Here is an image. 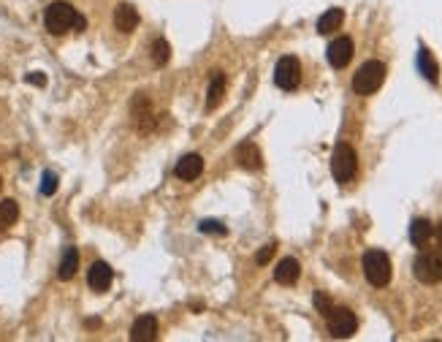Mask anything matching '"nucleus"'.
<instances>
[{
  "mask_svg": "<svg viewBox=\"0 0 442 342\" xmlns=\"http://www.w3.org/2000/svg\"><path fill=\"white\" fill-rule=\"evenodd\" d=\"M201 231H204V234H218V236H225V225H222L220 220H204V223H201Z\"/></svg>",
  "mask_w": 442,
  "mask_h": 342,
  "instance_id": "5701e85b",
  "label": "nucleus"
},
{
  "mask_svg": "<svg viewBox=\"0 0 442 342\" xmlns=\"http://www.w3.org/2000/svg\"><path fill=\"white\" fill-rule=\"evenodd\" d=\"M382 82H385V66L380 60H369V63H364L361 69L356 71L353 90L359 95H372V93H377L382 87Z\"/></svg>",
  "mask_w": 442,
  "mask_h": 342,
  "instance_id": "7ed1b4c3",
  "label": "nucleus"
},
{
  "mask_svg": "<svg viewBox=\"0 0 442 342\" xmlns=\"http://www.w3.org/2000/svg\"><path fill=\"white\" fill-rule=\"evenodd\" d=\"M432 234H434V225H432L426 217H415V220L410 223V242H413L415 247H426L429 239H432Z\"/></svg>",
  "mask_w": 442,
  "mask_h": 342,
  "instance_id": "4468645a",
  "label": "nucleus"
},
{
  "mask_svg": "<svg viewBox=\"0 0 442 342\" xmlns=\"http://www.w3.org/2000/svg\"><path fill=\"white\" fill-rule=\"evenodd\" d=\"M236 160H239V166H242V169H247V171H258V169L263 166L261 149H258L252 141L239 144V149H236Z\"/></svg>",
  "mask_w": 442,
  "mask_h": 342,
  "instance_id": "f8f14e48",
  "label": "nucleus"
},
{
  "mask_svg": "<svg viewBox=\"0 0 442 342\" xmlns=\"http://www.w3.org/2000/svg\"><path fill=\"white\" fill-rule=\"evenodd\" d=\"M312 302H315V307H317V310H320V313H323V315H326V313H328V310H331V299H328V296H326V293H323V291H317V293H315V299H312Z\"/></svg>",
  "mask_w": 442,
  "mask_h": 342,
  "instance_id": "b1692460",
  "label": "nucleus"
},
{
  "mask_svg": "<svg viewBox=\"0 0 442 342\" xmlns=\"http://www.w3.org/2000/svg\"><path fill=\"white\" fill-rule=\"evenodd\" d=\"M274 250H277V245H266V247L255 256V264H261V267H263V264H269V261H272V256H274Z\"/></svg>",
  "mask_w": 442,
  "mask_h": 342,
  "instance_id": "393cba45",
  "label": "nucleus"
},
{
  "mask_svg": "<svg viewBox=\"0 0 442 342\" xmlns=\"http://www.w3.org/2000/svg\"><path fill=\"white\" fill-rule=\"evenodd\" d=\"M326 323H328V334L337 337V340L353 337L356 329H359V318H356V313L348 310V307H331V310L326 313Z\"/></svg>",
  "mask_w": 442,
  "mask_h": 342,
  "instance_id": "20e7f679",
  "label": "nucleus"
},
{
  "mask_svg": "<svg viewBox=\"0 0 442 342\" xmlns=\"http://www.w3.org/2000/svg\"><path fill=\"white\" fill-rule=\"evenodd\" d=\"M0 188H3V180H0Z\"/></svg>",
  "mask_w": 442,
  "mask_h": 342,
  "instance_id": "cd10ccee",
  "label": "nucleus"
},
{
  "mask_svg": "<svg viewBox=\"0 0 442 342\" xmlns=\"http://www.w3.org/2000/svg\"><path fill=\"white\" fill-rule=\"evenodd\" d=\"M44 25L52 36H63L68 30H84V16H79L71 3H49L47 5V14H44Z\"/></svg>",
  "mask_w": 442,
  "mask_h": 342,
  "instance_id": "f257e3e1",
  "label": "nucleus"
},
{
  "mask_svg": "<svg viewBox=\"0 0 442 342\" xmlns=\"http://www.w3.org/2000/svg\"><path fill=\"white\" fill-rule=\"evenodd\" d=\"M112 280H114V272H112V267H109L106 261H95V264L90 267V272H87L90 288L98 291V293L109 291V288H112Z\"/></svg>",
  "mask_w": 442,
  "mask_h": 342,
  "instance_id": "1a4fd4ad",
  "label": "nucleus"
},
{
  "mask_svg": "<svg viewBox=\"0 0 442 342\" xmlns=\"http://www.w3.org/2000/svg\"><path fill=\"white\" fill-rule=\"evenodd\" d=\"M413 272L424 285H434L442 280V258L437 253H421L413 264Z\"/></svg>",
  "mask_w": 442,
  "mask_h": 342,
  "instance_id": "423d86ee",
  "label": "nucleus"
},
{
  "mask_svg": "<svg viewBox=\"0 0 442 342\" xmlns=\"http://www.w3.org/2000/svg\"><path fill=\"white\" fill-rule=\"evenodd\" d=\"M225 95V73L222 71H215L212 79H209V90H207V112L218 109Z\"/></svg>",
  "mask_w": 442,
  "mask_h": 342,
  "instance_id": "dca6fc26",
  "label": "nucleus"
},
{
  "mask_svg": "<svg viewBox=\"0 0 442 342\" xmlns=\"http://www.w3.org/2000/svg\"><path fill=\"white\" fill-rule=\"evenodd\" d=\"M16 217H19V206H16L14 199L0 201V234H3V231H8V228L16 223Z\"/></svg>",
  "mask_w": 442,
  "mask_h": 342,
  "instance_id": "aec40b11",
  "label": "nucleus"
},
{
  "mask_svg": "<svg viewBox=\"0 0 442 342\" xmlns=\"http://www.w3.org/2000/svg\"><path fill=\"white\" fill-rule=\"evenodd\" d=\"M79 269V250L76 247H66L63 253V261H60V269H57V277L60 280H71Z\"/></svg>",
  "mask_w": 442,
  "mask_h": 342,
  "instance_id": "6ab92c4d",
  "label": "nucleus"
},
{
  "mask_svg": "<svg viewBox=\"0 0 442 342\" xmlns=\"http://www.w3.org/2000/svg\"><path fill=\"white\" fill-rule=\"evenodd\" d=\"M418 69L421 73L432 82V84H437L440 82V69H437V60L432 58V52L426 49V47H421V52H418Z\"/></svg>",
  "mask_w": 442,
  "mask_h": 342,
  "instance_id": "a211bd4d",
  "label": "nucleus"
},
{
  "mask_svg": "<svg viewBox=\"0 0 442 342\" xmlns=\"http://www.w3.org/2000/svg\"><path fill=\"white\" fill-rule=\"evenodd\" d=\"M437 239H440V242H442V223H440V225H437Z\"/></svg>",
  "mask_w": 442,
  "mask_h": 342,
  "instance_id": "bb28decb",
  "label": "nucleus"
},
{
  "mask_svg": "<svg viewBox=\"0 0 442 342\" xmlns=\"http://www.w3.org/2000/svg\"><path fill=\"white\" fill-rule=\"evenodd\" d=\"M27 82H30V84H38V87H44V84H47L44 73H38V71H36V73H27Z\"/></svg>",
  "mask_w": 442,
  "mask_h": 342,
  "instance_id": "a878e982",
  "label": "nucleus"
},
{
  "mask_svg": "<svg viewBox=\"0 0 442 342\" xmlns=\"http://www.w3.org/2000/svg\"><path fill=\"white\" fill-rule=\"evenodd\" d=\"M152 55H155V63H157V66H166V63H168V58H171V47H168V41H166V38H157V41L152 44Z\"/></svg>",
  "mask_w": 442,
  "mask_h": 342,
  "instance_id": "412c9836",
  "label": "nucleus"
},
{
  "mask_svg": "<svg viewBox=\"0 0 442 342\" xmlns=\"http://www.w3.org/2000/svg\"><path fill=\"white\" fill-rule=\"evenodd\" d=\"M157 337V318L155 315H142L131 326V340L133 342H152Z\"/></svg>",
  "mask_w": 442,
  "mask_h": 342,
  "instance_id": "ddd939ff",
  "label": "nucleus"
},
{
  "mask_svg": "<svg viewBox=\"0 0 442 342\" xmlns=\"http://www.w3.org/2000/svg\"><path fill=\"white\" fill-rule=\"evenodd\" d=\"M356 171H359V155H356V149L350 144H345V141L337 144L334 147V155H331V174H334V180L339 185H345V182H350L356 177Z\"/></svg>",
  "mask_w": 442,
  "mask_h": 342,
  "instance_id": "f03ea898",
  "label": "nucleus"
},
{
  "mask_svg": "<svg viewBox=\"0 0 442 342\" xmlns=\"http://www.w3.org/2000/svg\"><path fill=\"white\" fill-rule=\"evenodd\" d=\"M201 171H204V158H201V155H185V158L177 163V169H174V174H177L182 182L198 180Z\"/></svg>",
  "mask_w": 442,
  "mask_h": 342,
  "instance_id": "9b49d317",
  "label": "nucleus"
},
{
  "mask_svg": "<svg viewBox=\"0 0 442 342\" xmlns=\"http://www.w3.org/2000/svg\"><path fill=\"white\" fill-rule=\"evenodd\" d=\"M364 277L374 288H385L391 282V258L382 250H369L364 256Z\"/></svg>",
  "mask_w": 442,
  "mask_h": 342,
  "instance_id": "39448f33",
  "label": "nucleus"
},
{
  "mask_svg": "<svg viewBox=\"0 0 442 342\" xmlns=\"http://www.w3.org/2000/svg\"><path fill=\"white\" fill-rule=\"evenodd\" d=\"M353 38H348V36H339V38H334L331 44H328V63L334 66V69H345L350 60H353Z\"/></svg>",
  "mask_w": 442,
  "mask_h": 342,
  "instance_id": "6e6552de",
  "label": "nucleus"
},
{
  "mask_svg": "<svg viewBox=\"0 0 442 342\" xmlns=\"http://www.w3.org/2000/svg\"><path fill=\"white\" fill-rule=\"evenodd\" d=\"M298 277H301V267H298L296 258H283V261L274 267V280H277L280 285H294Z\"/></svg>",
  "mask_w": 442,
  "mask_h": 342,
  "instance_id": "2eb2a0df",
  "label": "nucleus"
},
{
  "mask_svg": "<svg viewBox=\"0 0 442 342\" xmlns=\"http://www.w3.org/2000/svg\"><path fill=\"white\" fill-rule=\"evenodd\" d=\"M298 82H301V63L296 60L294 55H285L280 63H277V69H274V84L280 87V90H296L298 87Z\"/></svg>",
  "mask_w": 442,
  "mask_h": 342,
  "instance_id": "0eeeda50",
  "label": "nucleus"
},
{
  "mask_svg": "<svg viewBox=\"0 0 442 342\" xmlns=\"http://www.w3.org/2000/svg\"><path fill=\"white\" fill-rule=\"evenodd\" d=\"M114 27L122 33H133L139 27V11L131 3H120L114 8Z\"/></svg>",
  "mask_w": 442,
  "mask_h": 342,
  "instance_id": "9d476101",
  "label": "nucleus"
},
{
  "mask_svg": "<svg viewBox=\"0 0 442 342\" xmlns=\"http://www.w3.org/2000/svg\"><path fill=\"white\" fill-rule=\"evenodd\" d=\"M55 191H57V174L55 171H44V177H41V193L44 196H55Z\"/></svg>",
  "mask_w": 442,
  "mask_h": 342,
  "instance_id": "4be33fe9",
  "label": "nucleus"
},
{
  "mask_svg": "<svg viewBox=\"0 0 442 342\" xmlns=\"http://www.w3.org/2000/svg\"><path fill=\"white\" fill-rule=\"evenodd\" d=\"M342 22H345V11L342 8H328L320 19H317V33H334V30H339L342 27Z\"/></svg>",
  "mask_w": 442,
  "mask_h": 342,
  "instance_id": "f3484780",
  "label": "nucleus"
}]
</instances>
